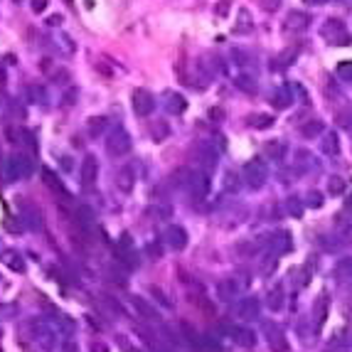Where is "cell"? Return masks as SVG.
<instances>
[{"label":"cell","instance_id":"cell-1","mask_svg":"<svg viewBox=\"0 0 352 352\" xmlns=\"http://www.w3.org/2000/svg\"><path fill=\"white\" fill-rule=\"evenodd\" d=\"M32 175V160L22 153H15L5 163V177L7 180H27Z\"/></svg>","mask_w":352,"mask_h":352},{"label":"cell","instance_id":"cell-25","mask_svg":"<svg viewBox=\"0 0 352 352\" xmlns=\"http://www.w3.org/2000/svg\"><path fill=\"white\" fill-rule=\"evenodd\" d=\"M234 293H236V283L232 281V279L219 283V295H222V298H232Z\"/></svg>","mask_w":352,"mask_h":352},{"label":"cell","instance_id":"cell-10","mask_svg":"<svg viewBox=\"0 0 352 352\" xmlns=\"http://www.w3.org/2000/svg\"><path fill=\"white\" fill-rule=\"evenodd\" d=\"M116 185H118V190L131 192L133 185H136V170H133L131 165H123V168L118 170V175H116Z\"/></svg>","mask_w":352,"mask_h":352},{"label":"cell","instance_id":"cell-11","mask_svg":"<svg viewBox=\"0 0 352 352\" xmlns=\"http://www.w3.org/2000/svg\"><path fill=\"white\" fill-rule=\"evenodd\" d=\"M42 180H45V185H47V187H50L55 195L59 192V195H62V200H67V197H69L67 187L62 185V180H59V177H57V175H55L50 168H42Z\"/></svg>","mask_w":352,"mask_h":352},{"label":"cell","instance_id":"cell-14","mask_svg":"<svg viewBox=\"0 0 352 352\" xmlns=\"http://www.w3.org/2000/svg\"><path fill=\"white\" fill-rule=\"evenodd\" d=\"M133 308L141 313L145 320H155V318H158V310H155V308H153L148 300H143L141 295H133Z\"/></svg>","mask_w":352,"mask_h":352},{"label":"cell","instance_id":"cell-32","mask_svg":"<svg viewBox=\"0 0 352 352\" xmlns=\"http://www.w3.org/2000/svg\"><path fill=\"white\" fill-rule=\"evenodd\" d=\"M338 148H340V145H338V136H335V133L328 136V141L323 143V150H325V153H338Z\"/></svg>","mask_w":352,"mask_h":352},{"label":"cell","instance_id":"cell-35","mask_svg":"<svg viewBox=\"0 0 352 352\" xmlns=\"http://www.w3.org/2000/svg\"><path fill=\"white\" fill-rule=\"evenodd\" d=\"M271 104H274L276 109H288V104H291V99H286L283 94H276V99H271Z\"/></svg>","mask_w":352,"mask_h":352},{"label":"cell","instance_id":"cell-44","mask_svg":"<svg viewBox=\"0 0 352 352\" xmlns=\"http://www.w3.org/2000/svg\"><path fill=\"white\" fill-rule=\"evenodd\" d=\"M305 2H308V5H323L325 0H305Z\"/></svg>","mask_w":352,"mask_h":352},{"label":"cell","instance_id":"cell-18","mask_svg":"<svg viewBox=\"0 0 352 352\" xmlns=\"http://www.w3.org/2000/svg\"><path fill=\"white\" fill-rule=\"evenodd\" d=\"M168 109H170L173 114H182V111L187 109V101H185V96H182V94H170Z\"/></svg>","mask_w":352,"mask_h":352},{"label":"cell","instance_id":"cell-30","mask_svg":"<svg viewBox=\"0 0 352 352\" xmlns=\"http://www.w3.org/2000/svg\"><path fill=\"white\" fill-rule=\"evenodd\" d=\"M271 348H274V352H288V343L283 340V335H274L271 338Z\"/></svg>","mask_w":352,"mask_h":352},{"label":"cell","instance_id":"cell-39","mask_svg":"<svg viewBox=\"0 0 352 352\" xmlns=\"http://www.w3.org/2000/svg\"><path fill=\"white\" fill-rule=\"evenodd\" d=\"M288 210H291V212H293V214H295V217H298V214H300V205L291 200V202H288Z\"/></svg>","mask_w":352,"mask_h":352},{"label":"cell","instance_id":"cell-26","mask_svg":"<svg viewBox=\"0 0 352 352\" xmlns=\"http://www.w3.org/2000/svg\"><path fill=\"white\" fill-rule=\"evenodd\" d=\"M239 315L241 318H254L256 315V300H244L241 308H239Z\"/></svg>","mask_w":352,"mask_h":352},{"label":"cell","instance_id":"cell-33","mask_svg":"<svg viewBox=\"0 0 352 352\" xmlns=\"http://www.w3.org/2000/svg\"><path fill=\"white\" fill-rule=\"evenodd\" d=\"M338 74L343 79H352V62H340L338 64Z\"/></svg>","mask_w":352,"mask_h":352},{"label":"cell","instance_id":"cell-46","mask_svg":"<svg viewBox=\"0 0 352 352\" xmlns=\"http://www.w3.org/2000/svg\"><path fill=\"white\" fill-rule=\"evenodd\" d=\"M133 352H141V350H133Z\"/></svg>","mask_w":352,"mask_h":352},{"label":"cell","instance_id":"cell-21","mask_svg":"<svg viewBox=\"0 0 352 352\" xmlns=\"http://www.w3.org/2000/svg\"><path fill=\"white\" fill-rule=\"evenodd\" d=\"M234 340H236L241 348H251V345L256 343L254 333H249V330H236V333H234Z\"/></svg>","mask_w":352,"mask_h":352},{"label":"cell","instance_id":"cell-13","mask_svg":"<svg viewBox=\"0 0 352 352\" xmlns=\"http://www.w3.org/2000/svg\"><path fill=\"white\" fill-rule=\"evenodd\" d=\"M197 155H200V165H202L205 170L217 168V150H214V148L205 145V143H200V145H197Z\"/></svg>","mask_w":352,"mask_h":352},{"label":"cell","instance_id":"cell-16","mask_svg":"<svg viewBox=\"0 0 352 352\" xmlns=\"http://www.w3.org/2000/svg\"><path fill=\"white\" fill-rule=\"evenodd\" d=\"M300 133H303V138H318V136L323 133V121H318V118L313 121V118H310L308 123L300 126Z\"/></svg>","mask_w":352,"mask_h":352},{"label":"cell","instance_id":"cell-38","mask_svg":"<svg viewBox=\"0 0 352 352\" xmlns=\"http://www.w3.org/2000/svg\"><path fill=\"white\" fill-rule=\"evenodd\" d=\"M222 114H224L222 109H212V111H210V118H212V121H222Z\"/></svg>","mask_w":352,"mask_h":352},{"label":"cell","instance_id":"cell-6","mask_svg":"<svg viewBox=\"0 0 352 352\" xmlns=\"http://www.w3.org/2000/svg\"><path fill=\"white\" fill-rule=\"evenodd\" d=\"M116 256H118V261H123L128 269L138 266V256H136V249H133V241H131V236H128V234H123V236L118 239Z\"/></svg>","mask_w":352,"mask_h":352},{"label":"cell","instance_id":"cell-41","mask_svg":"<svg viewBox=\"0 0 352 352\" xmlns=\"http://www.w3.org/2000/svg\"><path fill=\"white\" fill-rule=\"evenodd\" d=\"M94 352H109V350H106V345H101V343H94Z\"/></svg>","mask_w":352,"mask_h":352},{"label":"cell","instance_id":"cell-47","mask_svg":"<svg viewBox=\"0 0 352 352\" xmlns=\"http://www.w3.org/2000/svg\"><path fill=\"white\" fill-rule=\"evenodd\" d=\"M15 2H20V0H15Z\"/></svg>","mask_w":352,"mask_h":352},{"label":"cell","instance_id":"cell-12","mask_svg":"<svg viewBox=\"0 0 352 352\" xmlns=\"http://www.w3.org/2000/svg\"><path fill=\"white\" fill-rule=\"evenodd\" d=\"M165 239H168V244H170L175 251H182V249L187 246V234H185L182 227H170V229L165 232Z\"/></svg>","mask_w":352,"mask_h":352},{"label":"cell","instance_id":"cell-17","mask_svg":"<svg viewBox=\"0 0 352 352\" xmlns=\"http://www.w3.org/2000/svg\"><path fill=\"white\" fill-rule=\"evenodd\" d=\"M150 136H153V141H155V143L165 141V138L170 136V126H168L165 121H155V123H153V128H150Z\"/></svg>","mask_w":352,"mask_h":352},{"label":"cell","instance_id":"cell-9","mask_svg":"<svg viewBox=\"0 0 352 352\" xmlns=\"http://www.w3.org/2000/svg\"><path fill=\"white\" fill-rule=\"evenodd\" d=\"M308 15L305 12H298V10H293V12H288V17H286V22H283V30L286 32H303L305 27H308Z\"/></svg>","mask_w":352,"mask_h":352},{"label":"cell","instance_id":"cell-8","mask_svg":"<svg viewBox=\"0 0 352 352\" xmlns=\"http://www.w3.org/2000/svg\"><path fill=\"white\" fill-rule=\"evenodd\" d=\"M79 177H81V185H84V187H91V185L96 182V177H99V163H96L94 155H86V158L81 160Z\"/></svg>","mask_w":352,"mask_h":352},{"label":"cell","instance_id":"cell-36","mask_svg":"<svg viewBox=\"0 0 352 352\" xmlns=\"http://www.w3.org/2000/svg\"><path fill=\"white\" fill-rule=\"evenodd\" d=\"M47 5H50V0H32V10L35 12H45Z\"/></svg>","mask_w":352,"mask_h":352},{"label":"cell","instance_id":"cell-34","mask_svg":"<svg viewBox=\"0 0 352 352\" xmlns=\"http://www.w3.org/2000/svg\"><path fill=\"white\" fill-rule=\"evenodd\" d=\"M269 305L271 308H281V288H276V291H271V298H269Z\"/></svg>","mask_w":352,"mask_h":352},{"label":"cell","instance_id":"cell-15","mask_svg":"<svg viewBox=\"0 0 352 352\" xmlns=\"http://www.w3.org/2000/svg\"><path fill=\"white\" fill-rule=\"evenodd\" d=\"M234 86L239 89V91H244V94H256V79L254 76H249V74H241V76H236L234 79Z\"/></svg>","mask_w":352,"mask_h":352},{"label":"cell","instance_id":"cell-24","mask_svg":"<svg viewBox=\"0 0 352 352\" xmlns=\"http://www.w3.org/2000/svg\"><path fill=\"white\" fill-rule=\"evenodd\" d=\"M249 30H251L249 12H246V10H241V12H239V22L234 25V32H249Z\"/></svg>","mask_w":352,"mask_h":352},{"label":"cell","instance_id":"cell-20","mask_svg":"<svg viewBox=\"0 0 352 352\" xmlns=\"http://www.w3.org/2000/svg\"><path fill=\"white\" fill-rule=\"evenodd\" d=\"M192 303H195V305H197V308L207 315V318L217 315V313H214V305L210 303V298H205V295H195V298H192Z\"/></svg>","mask_w":352,"mask_h":352},{"label":"cell","instance_id":"cell-37","mask_svg":"<svg viewBox=\"0 0 352 352\" xmlns=\"http://www.w3.org/2000/svg\"><path fill=\"white\" fill-rule=\"evenodd\" d=\"M261 5H264V10H276L279 0H261Z\"/></svg>","mask_w":352,"mask_h":352},{"label":"cell","instance_id":"cell-4","mask_svg":"<svg viewBox=\"0 0 352 352\" xmlns=\"http://www.w3.org/2000/svg\"><path fill=\"white\" fill-rule=\"evenodd\" d=\"M323 37H328L330 42H335V45H348L350 42V37H348V32H345V25H343V20H338V17H330L325 25H323Z\"/></svg>","mask_w":352,"mask_h":352},{"label":"cell","instance_id":"cell-29","mask_svg":"<svg viewBox=\"0 0 352 352\" xmlns=\"http://www.w3.org/2000/svg\"><path fill=\"white\" fill-rule=\"evenodd\" d=\"M283 150H286V148H283L281 143H266V153H269V155H274L276 160H281V158H283Z\"/></svg>","mask_w":352,"mask_h":352},{"label":"cell","instance_id":"cell-27","mask_svg":"<svg viewBox=\"0 0 352 352\" xmlns=\"http://www.w3.org/2000/svg\"><path fill=\"white\" fill-rule=\"evenodd\" d=\"M229 10H232V0H219V2L214 5V15H217L219 20H224V17L229 15Z\"/></svg>","mask_w":352,"mask_h":352},{"label":"cell","instance_id":"cell-3","mask_svg":"<svg viewBox=\"0 0 352 352\" xmlns=\"http://www.w3.org/2000/svg\"><path fill=\"white\" fill-rule=\"evenodd\" d=\"M244 177H246V185H251V187L259 190L266 182V165H264V160L254 158L251 163H246L244 165Z\"/></svg>","mask_w":352,"mask_h":352},{"label":"cell","instance_id":"cell-43","mask_svg":"<svg viewBox=\"0 0 352 352\" xmlns=\"http://www.w3.org/2000/svg\"><path fill=\"white\" fill-rule=\"evenodd\" d=\"M7 141H17L15 138V128H7Z\"/></svg>","mask_w":352,"mask_h":352},{"label":"cell","instance_id":"cell-2","mask_svg":"<svg viewBox=\"0 0 352 352\" xmlns=\"http://www.w3.org/2000/svg\"><path fill=\"white\" fill-rule=\"evenodd\" d=\"M131 136H128V131H123V128H114L111 133H109V138H106V150L111 153V155H116V158H121V155H128L131 153Z\"/></svg>","mask_w":352,"mask_h":352},{"label":"cell","instance_id":"cell-42","mask_svg":"<svg viewBox=\"0 0 352 352\" xmlns=\"http://www.w3.org/2000/svg\"><path fill=\"white\" fill-rule=\"evenodd\" d=\"M345 207H348V212H352V195L345 197Z\"/></svg>","mask_w":352,"mask_h":352},{"label":"cell","instance_id":"cell-7","mask_svg":"<svg viewBox=\"0 0 352 352\" xmlns=\"http://www.w3.org/2000/svg\"><path fill=\"white\" fill-rule=\"evenodd\" d=\"M190 192H192V200L202 202L210 192V177L205 173H190Z\"/></svg>","mask_w":352,"mask_h":352},{"label":"cell","instance_id":"cell-5","mask_svg":"<svg viewBox=\"0 0 352 352\" xmlns=\"http://www.w3.org/2000/svg\"><path fill=\"white\" fill-rule=\"evenodd\" d=\"M133 111H136V116H150L153 114V109H155V96L148 91V89H136L133 91Z\"/></svg>","mask_w":352,"mask_h":352},{"label":"cell","instance_id":"cell-22","mask_svg":"<svg viewBox=\"0 0 352 352\" xmlns=\"http://www.w3.org/2000/svg\"><path fill=\"white\" fill-rule=\"evenodd\" d=\"M104 128H106V118H104V116H96V118L89 121V133H91V136H101Z\"/></svg>","mask_w":352,"mask_h":352},{"label":"cell","instance_id":"cell-19","mask_svg":"<svg viewBox=\"0 0 352 352\" xmlns=\"http://www.w3.org/2000/svg\"><path fill=\"white\" fill-rule=\"evenodd\" d=\"M274 121H276L274 116H269V114H259V116H254V118H251V126H254V128H259V131H264V128H271V126H274Z\"/></svg>","mask_w":352,"mask_h":352},{"label":"cell","instance_id":"cell-40","mask_svg":"<svg viewBox=\"0 0 352 352\" xmlns=\"http://www.w3.org/2000/svg\"><path fill=\"white\" fill-rule=\"evenodd\" d=\"M59 22H62V17H59V15H52V17L47 20V25H52V27H55V25H59Z\"/></svg>","mask_w":352,"mask_h":352},{"label":"cell","instance_id":"cell-23","mask_svg":"<svg viewBox=\"0 0 352 352\" xmlns=\"http://www.w3.org/2000/svg\"><path fill=\"white\" fill-rule=\"evenodd\" d=\"M295 57H298V47H288L286 52H281V55H279V67H288V64H291Z\"/></svg>","mask_w":352,"mask_h":352},{"label":"cell","instance_id":"cell-31","mask_svg":"<svg viewBox=\"0 0 352 352\" xmlns=\"http://www.w3.org/2000/svg\"><path fill=\"white\" fill-rule=\"evenodd\" d=\"M15 254H7V256H2L5 259V264L10 266V269H15V271H25V264H22V259H12Z\"/></svg>","mask_w":352,"mask_h":352},{"label":"cell","instance_id":"cell-28","mask_svg":"<svg viewBox=\"0 0 352 352\" xmlns=\"http://www.w3.org/2000/svg\"><path fill=\"white\" fill-rule=\"evenodd\" d=\"M328 190H330L333 195H343V192H345V180H343V177H333V180L328 182Z\"/></svg>","mask_w":352,"mask_h":352},{"label":"cell","instance_id":"cell-45","mask_svg":"<svg viewBox=\"0 0 352 352\" xmlns=\"http://www.w3.org/2000/svg\"><path fill=\"white\" fill-rule=\"evenodd\" d=\"M67 2H74V0H67Z\"/></svg>","mask_w":352,"mask_h":352}]
</instances>
